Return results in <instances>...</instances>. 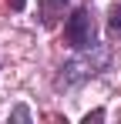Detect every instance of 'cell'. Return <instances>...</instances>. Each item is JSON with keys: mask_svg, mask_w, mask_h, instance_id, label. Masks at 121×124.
Here are the masks:
<instances>
[{"mask_svg": "<svg viewBox=\"0 0 121 124\" xmlns=\"http://www.w3.org/2000/svg\"><path fill=\"white\" fill-rule=\"evenodd\" d=\"M27 117H30V114H27V107H17V111H14V121H27Z\"/></svg>", "mask_w": 121, "mask_h": 124, "instance_id": "5b68a950", "label": "cell"}, {"mask_svg": "<svg viewBox=\"0 0 121 124\" xmlns=\"http://www.w3.org/2000/svg\"><path fill=\"white\" fill-rule=\"evenodd\" d=\"M27 7V0H10V10H24Z\"/></svg>", "mask_w": 121, "mask_h": 124, "instance_id": "52a82bcc", "label": "cell"}, {"mask_svg": "<svg viewBox=\"0 0 121 124\" xmlns=\"http://www.w3.org/2000/svg\"><path fill=\"white\" fill-rule=\"evenodd\" d=\"M108 34H111V37H121V0L111 7V17H108Z\"/></svg>", "mask_w": 121, "mask_h": 124, "instance_id": "277c9868", "label": "cell"}, {"mask_svg": "<svg viewBox=\"0 0 121 124\" xmlns=\"http://www.w3.org/2000/svg\"><path fill=\"white\" fill-rule=\"evenodd\" d=\"M101 117H104V111H91V114L84 117V124H91V121H101Z\"/></svg>", "mask_w": 121, "mask_h": 124, "instance_id": "8992f818", "label": "cell"}, {"mask_svg": "<svg viewBox=\"0 0 121 124\" xmlns=\"http://www.w3.org/2000/svg\"><path fill=\"white\" fill-rule=\"evenodd\" d=\"M108 64H111V47L108 44H91V47L78 50L71 61L60 64L57 77H54V87L57 91L81 87L84 81H91V77H98L101 70H108Z\"/></svg>", "mask_w": 121, "mask_h": 124, "instance_id": "6da1fadb", "label": "cell"}, {"mask_svg": "<svg viewBox=\"0 0 121 124\" xmlns=\"http://www.w3.org/2000/svg\"><path fill=\"white\" fill-rule=\"evenodd\" d=\"M64 40L71 44L74 50H84V47L98 44V37H94V20H91V10L78 7V10L67 17V23H64Z\"/></svg>", "mask_w": 121, "mask_h": 124, "instance_id": "7a4b0ae2", "label": "cell"}, {"mask_svg": "<svg viewBox=\"0 0 121 124\" xmlns=\"http://www.w3.org/2000/svg\"><path fill=\"white\" fill-rule=\"evenodd\" d=\"M74 0H37V10H40V23L44 27H54L60 14H64V7H71Z\"/></svg>", "mask_w": 121, "mask_h": 124, "instance_id": "3957f363", "label": "cell"}]
</instances>
